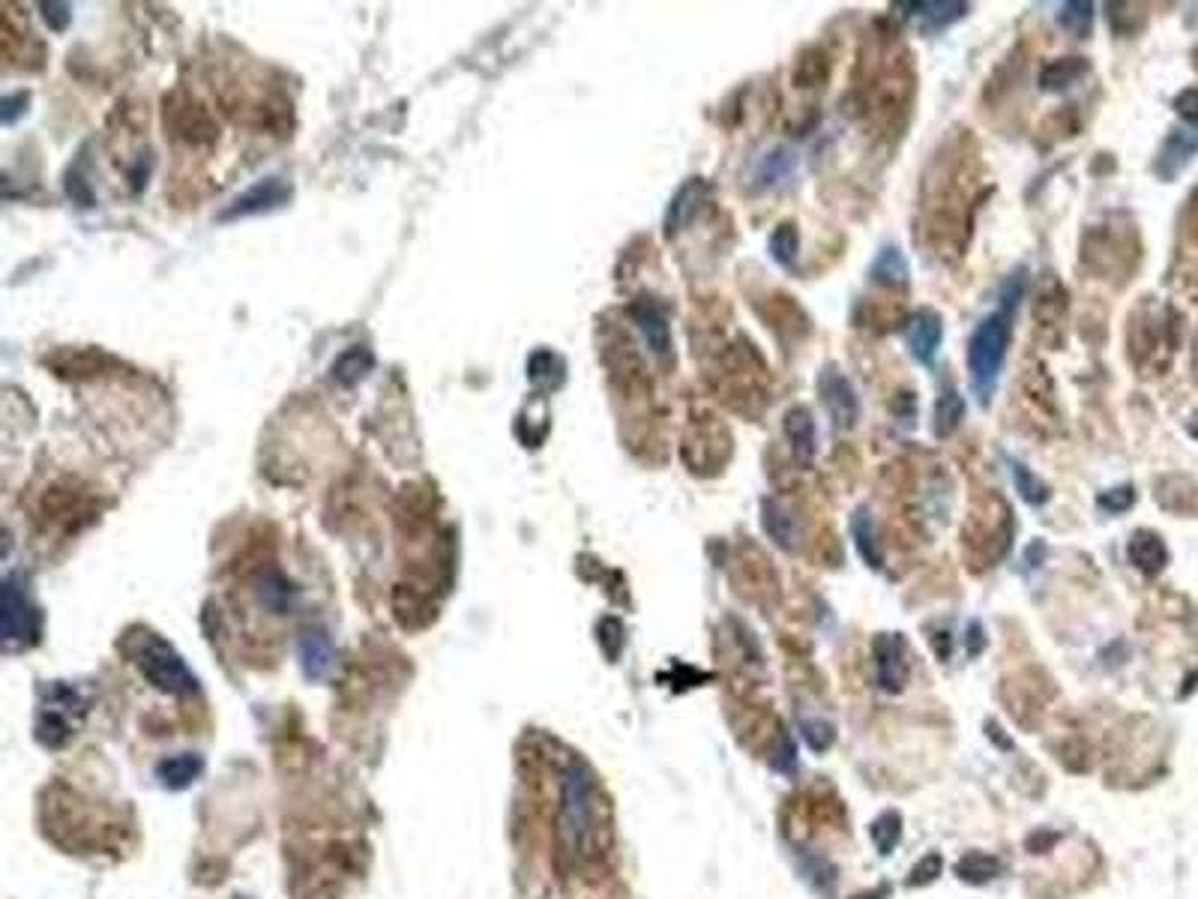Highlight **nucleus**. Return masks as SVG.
<instances>
[{
	"mask_svg": "<svg viewBox=\"0 0 1198 899\" xmlns=\"http://www.w3.org/2000/svg\"><path fill=\"white\" fill-rule=\"evenodd\" d=\"M872 654H875V675L884 693H899L908 678V654H905V639L899 633H881L872 642Z\"/></svg>",
	"mask_w": 1198,
	"mask_h": 899,
	"instance_id": "obj_7",
	"label": "nucleus"
},
{
	"mask_svg": "<svg viewBox=\"0 0 1198 899\" xmlns=\"http://www.w3.org/2000/svg\"><path fill=\"white\" fill-rule=\"evenodd\" d=\"M998 873H1001V861L995 855H986V852H968L956 864V876L962 882H968V885H986Z\"/></svg>",
	"mask_w": 1198,
	"mask_h": 899,
	"instance_id": "obj_27",
	"label": "nucleus"
},
{
	"mask_svg": "<svg viewBox=\"0 0 1198 899\" xmlns=\"http://www.w3.org/2000/svg\"><path fill=\"white\" fill-rule=\"evenodd\" d=\"M39 636V612L9 576L3 582V642L6 648L30 645Z\"/></svg>",
	"mask_w": 1198,
	"mask_h": 899,
	"instance_id": "obj_5",
	"label": "nucleus"
},
{
	"mask_svg": "<svg viewBox=\"0 0 1198 899\" xmlns=\"http://www.w3.org/2000/svg\"><path fill=\"white\" fill-rule=\"evenodd\" d=\"M896 9H905L902 15L911 18L926 36H935L968 15V3L962 0H917V3H896Z\"/></svg>",
	"mask_w": 1198,
	"mask_h": 899,
	"instance_id": "obj_10",
	"label": "nucleus"
},
{
	"mask_svg": "<svg viewBox=\"0 0 1198 899\" xmlns=\"http://www.w3.org/2000/svg\"><path fill=\"white\" fill-rule=\"evenodd\" d=\"M1190 435H1193V438H1196V441H1198V417H1196V420H1193V423H1190Z\"/></svg>",
	"mask_w": 1198,
	"mask_h": 899,
	"instance_id": "obj_42",
	"label": "nucleus"
},
{
	"mask_svg": "<svg viewBox=\"0 0 1198 899\" xmlns=\"http://www.w3.org/2000/svg\"><path fill=\"white\" fill-rule=\"evenodd\" d=\"M42 12H45V21H51L54 30H63L69 24V18H72L66 3H42Z\"/></svg>",
	"mask_w": 1198,
	"mask_h": 899,
	"instance_id": "obj_37",
	"label": "nucleus"
},
{
	"mask_svg": "<svg viewBox=\"0 0 1198 899\" xmlns=\"http://www.w3.org/2000/svg\"><path fill=\"white\" fill-rule=\"evenodd\" d=\"M1127 555H1130L1133 567H1139L1145 576H1157V573H1163V567L1169 564V549H1166L1163 537L1154 534V531H1136V534L1130 537Z\"/></svg>",
	"mask_w": 1198,
	"mask_h": 899,
	"instance_id": "obj_14",
	"label": "nucleus"
},
{
	"mask_svg": "<svg viewBox=\"0 0 1198 899\" xmlns=\"http://www.w3.org/2000/svg\"><path fill=\"white\" fill-rule=\"evenodd\" d=\"M782 429H785V438H788V444H791L797 462L809 465V462L815 459V450H818V444H815V417H812V411L803 408V405L791 408V411L785 414Z\"/></svg>",
	"mask_w": 1198,
	"mask_h": 899,
	"instance_id": "obj_13",
	"label": "nucleus"
},
{
	"mask_svg": "<svg viewBox=\"0 0 1198 899\" xmlns=\"http://www.w3.org/2000/svg\"><path fill=\"white\" fill-rule=\"evenodd\" d=\"M941 870H944V861H941V855L938 852H929L914 870H911V879H908V885L911 888H917V885H932L938 876H941Z\"/></svg>",
	"mask_w": 1198,
	"mask_h": 899,
	"instance_id": "obj_34",
	"label": "nucleus"
},
{
	"mask_svg": "<svg viewBox=\"0 0 1198 899\" xmlns=\"http://www.w3.org/2000/svg\"><path fill=\"white\" fill-rule=\"evenodd\" d=\"M1198 150V132H1190V129H1175L1169 138H1166V144H1163V150H1160V156H1157V174L1160 177H1166V180H1172L1193 156H1196Z\"/></svg>",
	"mask_w": 1198,
	"mask_h": 899,
	"instance_id": "obj_15",
	"label": "nucleus"
},
{
	"mask_svg": "<svg viewBox=\"0 0 1198 899\" xmlns=\"http://www.w3.org/2000/svg\"><path fill=\"white\" fill-rule=\"evenodd\" d=\"M794 168H797L794 150H788V147H773L770 153L761 156V162H758V168H755V183H758V189L779 186V183H785V180L794 174Z\"/></svg>",
	"mask_w": 1198,
	"mask_h": 899,
	"instance_id": "obj_22",
	"label": "nucleus"
},
{
	"mask_svg": "<svg viewBox=\"0 0 1198 899\" xmlns=\"http://www.w3.org/2000/svg\"><path fill=\"white\" fill-rule=\"evenodd\" d=\"M599 642H602L605 654L614 660V657L620 654V648H623V624L614 621V618H605V621L599 624Z\"/></svg>",
	"mask_w": 1198,
	"mask_h": 899,
	"instance_id": "obj_35",
	"label": "nucleus"
},
{
	"mask_svg": "<svg viewBox=\"0 0 1198 899\" xmlns=\"http://www.w3.org/2000/svg\"><path fill=\"white\" fill-rule=\"evenodd\" d=\"M1055 840H1058V834H1043L1040 840H1037V837H1031V840H1028V849H1037V852H1043V849H1049Z\"/></svg>",
	"mask_w": 1198,
	"mask_h": 899,
	"instance_id": "obj_40",
	"label": "nucleus"
},
{
	"mask_svg": "<svg viewBox=\"0 0 1198 899\" xmlns=\"http://www.w3.org/2000/svg\"><path fill=\"white\" fill-rule=\"evenodd\" d=\"M1010 474H1013V486L1019 492V498L1031 507H1043L1052 498V489L1019 459H1010Z\"/></svg>",
	"mask_w": 1198,
	"mask_h": 899,
	"instance_id": "obj_26",
	"label": "nucleus"
},
{
	"mask_svg": "<svg viewBox=\"0 0 1198 899\" xmlns=\"http://www.w3.org/2000/svg\"><path fill=\"white\" fill-rule=\"evenodd\" d=\"M800 735L806 738V744H809L815 753L830 750V744H833V738H836L833 726H830V723H821V720H800Z\"/></svg>",
	"mask_w": 1198,
	"mask_h": 899,
	"instance_id": "obj_33",
	"label": "nucleus"
},
{
	"mask_svg": "<svg viewBox=\"0 0 1198 899\" xmlns=\"http://www.w3.org/2000/svg\"><path fill=\"white\" fill-rule=\"evenodd\" d=\"M1013 312L998 309L989 312L986 318H980V324L974 327L971 339H968V375H971V390L977 396V402L986 408L992 402V393L998 387L1004 360H1007V348H1010V336H1013Z\"/></svg>",
	"mask_w": 1198,
	"mask_h": 899,
	"instance_id": "obj_2",
	"label": "nucleus"
},
{
	"mask_svg": "<svg viewBox=\"0 0 1198 899\" xmlns=\"http://www.w3.org/2000/svg\"><path fill=\"white\" fill-rule=\"evenodd\" d=\"M204 774V759L201 756H195V753H180V756H171V759H165V762H159V768H156V777H159V783L165 786V789H174V792H180V789H189L198 777Z\"/></svg>",
	"mask_w": 1198,
	"mask_h": 899,
	"instance_id": "obj_21",
	"label": "nucleus"
},
{
	"mask_svg": "<svg viewBox=\"0 0 1198 899\" xmlns=\"http://www.w3.org/2000/svg\"><path fill=\"white\" fill-rule=\"evenodd\" d=\"M869 279L875 285H884V288H905L908 279H911V270H908V261H905L902 249L899 246H884L869 264Z\"/></svg>",
	"mask_w": 1198,
	"mask_h": 899,
	"instance_id": "obj_20",
	"label": "nucleus"
},
{
	"mask_svg": "<svg viewBox=\"0 0 1198 899\" xmlns=\"http://www.w3.org/2000/svg\"><path fill=\"white\" fill-rule=\"evenodd\" d=\"M887 894H890V888L884 885V888H878V891H875V894H869V897H854V899H881V897H887Z\"/></svg>",
	"mask_w": 1198,
	"mask_h": 899,
	"instance_id": "obj_41",
	"label": "nucleus"
},
{
	"mask_svg": "<svg viewBox=\"0 0 1198 899\" xmlns=\"http://www.w3.org/2000/svg\"><path fill=\"white\" fill-rule=\"evenodd\" d=\"M818 396L833 420L836 429H851L860 417V399L851 387V381L836 369V366H824L818 372Z\"/></svg>",
	"mask_w": 1198,
	"mask_h": 899,
	"instance_id": "obj_6",
	"label": "nucleus"
},
{
	"mask_svg": "<svg viewBox=\"0 0 1198 899\" xmlns=\"http://www.w3.org/2000/svg\"><path fill=\"white\" fill-rule=\"evenodd\" d=\"M333 660H336V651L324 633H306L300 639V666H303L306 678H312V681L327 678L333 669Z\"/></svg>",
	"mask_w": 1198,
	"mask_h": 899,
	"instance_id": "obj_19",
	"label": "nucleus"
},
{
	"mask_svg": "<svg viewBox=\"0 0 1198 899\" xmlns=\"http://www.w3.org/2000/svg\"><path fill=\"white\" fill-rule=\"evenodd\" d=\"M81 714H84V702L78 699V693L69 687H54L48 693V702L39 711V726H36L39 741L48 747L66 744V738L72 735Z\"/></svg>",
	"mask_w": 1198,
	"mask_h": 899,
	"instance_id": "obj_4",
	"label": "nucleus"
},
{
	"mask_svg": "<svg viewBox=\"0 0 1198 899\" xmlns=\"http://www.w3.org/2000/svg\"><path fill=\"white\" fill-rule=\"evenodd\" d=\"M869 837H872L878 855H890V852L899 846V837H902V816H899L896 810L881 813V816L869 825Z\"/></svg>",
	"mask_w": 1198,
	"mask_h": 899,
	"instance_id": "obj_29",
	"label": "nucleus"
},
{
	"mask_svg": "<svg viewBox=\"0 0 1198 899\" xmlns=\"http://www.w3.org/2000/svg\"><path fill=\"white\" fill-rule=\"evenodd\" d=\"M597 783L588 765L570 762L561 774V849L573 864L597 858L599 846Z\"/></svg>",
	"mask_w": 1198,
	"mask_h": 899,
	"instance_id": "obj_1",
	"label": "nucleus"
},
{
	"mask_svg": "<svg viewBox=\"0 0 1198 899\" xmlns=\"http://www.w3.org/2000/svg\"><path fill=\"white\" fill-rule=\"evenodd\" d=\"M794 744H791V738L785 735L782 738V750L779 753H773V759H770V765L776 768V771H791L794 768Z\"/></svg>",
	"mask_w": 1198,
	"mask_h": 899,
	"instance_id": "obj_38",
	"label": "nucleus"
},
{
	"mask_svg": "<svg viewBox=\"0 0 1198 899\" xmlns=\"http://www.w3.org/2000/svg\"><path fill=\"white\" fill-rule=\"evenodd\" d=\"M1058 24L1073 36H1088L1094 24V3L1091 0H1070L1058 9Z\"/></svg>",
	"mask_w": 1198,
	"mask_h": 899,
	"instance_id": "obj_30",
	"label": "nucleus"
},
{
	"mask_svg": "<svg viewBox=\"0 0 1198 899\" xmlns=\"http://www.w3.org/2000/svg\"><path fill=\"white\" fill-rule=\"evenodd\" d=\"M851 537H854V546H857V555L863 558V564L872 567V570H881L884 567V549H881V540H878L875 519H872V513L866 507H857L851 513Z\"/></svg>",
	"mask_w": 1198,
	"mask_h": 899,
	"instance_id": "obj_16",
	"label": "nucleus"
},
{
	"mask_svg": "<svg viewBox=\"0 0 1198 899\" xmlns=\"http://www.w3.org/2000/svg\"><path fill=\"white\" fill-rule=\"evenodd\" d=\"M1088 75V60L1085 57H1061L1043 66L1040 72V87L1043 90H1067L1079 78Z\"/></svg>",
	"mask_w": 1198,
	"mask_h": 899,
	"instance_id": "obj_24",
	"label": "nucleus"
},
{
	"mask_svg": "<svg viewBox=\"0 0 1198 899\" xmlns=\"http://www.w3.org/2000/svg\"><path fill=\"white\" fill-rule=\"evenodd\" d=\"M704 198H707V183L698 180V177L686 180V183L674 192V198H671V204H668V213H665V234L671 237V234H677L680 228H686V225L695 219V213L701 210Z\"/></svg>",
	"mask_w": 1198,
	"mask_h": 899,
	"instance_id": "obj_12",
	"label": "nucleus"
},
{
	"mask_svg": "<svg viewBox=\"0 0 1198 899\" xmlns=\"http://www.w3.org/2000/svg\"><path fill=\"white\" fill-rule=\"evenodd\" d=\"M902 336H905V345H908L911 357L917 363H923V366H932V360H935V354H938V348L944 342V321H941V315L935 309H917L905 321Z\"/></svg>",
	"mask_w": 1198,
	"mask_h": 899,
	"instance_id": "obj_8",
	"label": "nucleus"
},
{
	"mask_svg": "<svg viewBox=\"0 0 1198 899\" xmlns=\"http://www.w3.org/2000/svg\"><path fill=\"white\" fill-rule=\"evenodd\" d=\"M372 366H375L372 351L363 348V345H354L345 354H339V360L333 363V381L342 384V387H354L372 372Z\"/></svg>",
	"mask_w": 1198,
	"mask_h": 899,
	"instance_id": "obj_23",
	"label": "nucleus"
},
{
	"mask_svg": "<svg viewBox=\"0 0 1198 899\" xmlns=\"http://www.w3.org/2000/svg\"><path fill=\"white\" fill-rule=\"evenodd\" d=\"M965 420V399L959 390L947 387L938 402H935V435L938 438H950Z\"/></svg>",
	"mask_w": 1198,
	"mask_h": 899,
	"instance_id": "obj_25",
	"label": "nucleus"
},
{
	"mask_svg": "<svg viewBox=\"0 0 1198 899\" xmlns=\"http://www.w3.org/2000/svg\"><path fill=\"white\" fill-rule=\"evenodd\" d=\"M1175 111H1178L1190 126H1198V90H1184V93L1175 99Z\"/></svg>",
	"mask_w": 1198,
	"mask_h": 899,
	"instance_id": "obj_36",
	"label": "nucleus"
},
{
	"mask_svg": "<svg viewBox=\"0 0 1198 899\" xmlns=\"http://www.w3.org/2000/svg\"><path fill=\"white\" fill-rule=\"evenodd\" d=\"M1136 504V489L1133 486H1115L1097 495V507L1106 513H1127Z\"/></svg>",
	"mask_w": 1198,
	"mask_h": 899,
	"instance_id": "obj_32",
	"label": "nucleus"
},
{
	"mask_svg": "<svg viewBox=\"0 0 1198 899\" xmlns=\"http://www.w3.org/2000/svg\"><path fill=\"white\" fill-rule=\"evenodd\" d=\"M761 525H764V534H767L779 549L791 552V549L797 546V519H794V513H791L785 504L767 498V501L761 504Z\"/></svg>",
	"mask_w": 1198,
	"mask_h": 899,
	"instance_id": "obj_18",
	"label": "nucleus"
},
{
	"mask_svg": "<svg viewBox=\"0 0 1198 899\" xmlns=\"http://www.w3.org/2000/svg\"><path fill=\"white\" fill-rule=\"evenodd\" d=\"M767 246H770V258H773L779 267H794L797 252H800V231H797V225H794V222L776 225Z\"/></svg>",
	"mask_w": 1198,
	"mask_h": 899,
	"instance_id": "obj_28",
	"label": "nucleus"
},
{
	"mask_svg": "<svg viewBox=\"0 0 1198 899\" xmlns=\"http://www.w3.org/2000/svg\"><path fill=\"white\" fill-rule=\"evenodd\" d=\"M968 642H971V648H968V654H971V657H977V654L983 651V645H986V639H983V627H980L977 621H971V627H968Z\"/></svg>",
	"mask_w": 1198,
	"mask_h": 899,
	"instance_id": "obj_39",
	"label": "nucleus"
},
{
	"mask_svg": "<svg viewBox=\"0 0 1198 899\" xmlns=\"http://www.w3.org/2000/svg\"><path fill=\"white\" fill-rule=\"evenodd\" d=\"M629 312H632V321H635L641 339L647 342L650 354L668 357L671 354V330H668V318H665L662 306L650 297H638Z\"/></svg>",
	"mask_w": 1198,
	"mask_h": 899,
	"instance_id": "obj_11",
	"label": "nucleus"
},
{
	"mask_svg": "<svg viewBox=\"0 0 1198 899\" xmlns=\"http://www.w3.org/2000/svg\"><path fill=\"white\" fill-rule=\"evenodd\" d=\"M255 594H258V603L264 609H270L273 615H288L297 603V588L279 570L261 573L255 582Z\"/></svg>",
	"mask_w": 1198,
	"mask_h": 899,
	"instance_id": "obj_17",
	"label": "nucleus"
},
{
	"mask_svg": "<svg viewBox=\"0 0 1198 899\" xmlns=\"http://www.w3.org/2000/svg\"><path fill=\"white\" fill-rule=\"evenodd\" d=\"M288 198H291V189H288L279 177H267V180H258L255 186H249L243 195H237V198L231 201V207L219 213V219H222V222H231V219H243V216L270 213V210L282 207Z\"/></svg>",
	"mask_w": 1198,
	"mask_h": 899,
	"instance_id": "obj_9",
	"label": "nucleus"
},
{
	"mask_svg": "<svg viewBox=\"0 0 1198 899\" xmlns=\"http://www.w3.org/2000/svg\"><path fill=\"white\" fill-rule=\"evenodd\" d=\"M126 654L135 663V669L144 675V681L153 684L156 690H162L168 696H192V693H198V678L189 672L183 657L168 642H162L156 633L138 630L135 636H129Z\"/></svg>",
	"mask_w": 1198,
	"mask_h": 899,
	"instance_id": "obj_3",
	"label": "nucleus"
},
{
	"mask_svg": "<svg viewBox=\"0 0 1198 899\" xmlns=\"http://www.w3.org/2000/svg\"><path fill=\"white\" fill-rule=\"evenodd\" d=\"M531 381L540 387H558L564 381V360L552 351H537L531 357Z\"/></svg>",
	"mask_w": 1198,
	"mask_h": 899,
	"instance_id": "obj_31",
	"label": "nucleus"
}]
</instances>
